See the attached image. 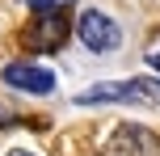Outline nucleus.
<instances>
[{
  "instance_id": "nucleus-1",
  "label": "nucleus",
  "mask_w": 160,
  "mask_h": 156,
  "mask_svg": "<svg viewBox=\"0 0 160 156\" xmlns=\"http://www.w3.org/2000/svg\"><path fill=\"white\" fill-rule=\"evenodd\" d=\"M68 42V13H55V8H34V21L21 30V47L34 51V55H51Z\"/></svg>"
},
{
  "instance_id": "nucleus-2",
  "label": "nucleus",
  "mask_w": 160,
  "mask_h": 156,
  "mask_svg": "<svg viewBox=\"0 0 160 156\" xmlns=\"http://www.w3.org/2000/svg\"><path fill=\"white\" fill-rule=\"evenodd\" d=\"M80 106H97V101H160V80H105V84H93V89L80 93Z\"/></svg>"
},
{
  "instance_id": "nucleus-3",
  "label": "nucleus",
  "mask_w": 160,
  "mask_h": 156,
  "mask_svg": "<svg viewBox=\"0 0 160 156\" xmlns=\"http://www.w3.org/2000/svg\"><path fill=\"white\" fill-rule=\"evenodd\" d=\"M76 34H80V42H84L88 51H97V55H110V51L122 47V30H118V21H114V17H105L101 8L80 13Z\"/></svg>"
},
{
  "instance_id": "nucleus-4",
  "label": "nucleus",
  "mask_w": 160,
  "mask_h": 156,
  "mask_svg": "<svg viewBox=\"0 0 160 156\" xmlns=\"http://www.w3.org/2000/svg\"><path fill=\"white\" fill-rule=\"evenodd\" d=\"M105 156H160V139L143 123H118L105 139Z\"/></svg>"
},
{
  "instance_id": "nucleus-5",
  "label": "nucleus",
  "mask_w": 160,
  "mask_h": 156,
  "mask_svg": "<svg viewBox=\"0 0 160 156\" xmlns=\"http://www.w3.org/2000/svg\"><path fill=\"white\" fill-rule=\"evenodd\" d=\"M4 84L13 89H25V93H51L55 89V76L38 63H8L4 68Z\"/></svg>"
},
{
  "instance_id": "nucleus-6",
  "label": "nucleus",
  "mask_w": 160,
  "mask_h": 156,
  "mask_svg": "<svg viewBox=\"0 0 160 156\" xmlns=\"http://www.w3.org/2000/svg\"><path fill=\"white\" fill-rule=\"evenodd\" d=\"M30 4H34V8H55V13H68L76 0H30Z\"/></svg>"
},
{
  "instance_id": "nucleus-7",
  "label": "nucleus",
  "mask_w": 160,
  "mask_h": 156,
  "mask_svg": "<svg viewBox=\"0 0 160 156\" xmlns=\"http://www.w3.org/2000/svg\"><path fill=\"white\" fill-rule=\"evenodd\" d=\"M148 63H152L156 72H160V51H152V55H148Z\"/></svg>"
},
{
  "instance_id": "nucleus-8",
  "label": "nucleus",
  "mask_w": 160,
  "mask_h": 156,
  "mask_svg": "<svg viewBox=\"0 0 160 156\" xmlns=\"http://www.w3.org/2000/svg\"><path fill=\"white\" fill-rule=\"evenodd\" d=\"M8 156H34V152H25V148H17V152H8Z\"/></svg>"
}]
</instances>
